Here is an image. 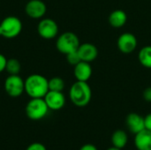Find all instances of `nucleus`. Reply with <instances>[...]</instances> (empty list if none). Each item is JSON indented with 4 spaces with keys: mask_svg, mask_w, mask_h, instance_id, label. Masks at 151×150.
Returning a JSON list of instances; mask_svg holds the SVG:
<instances>
[{
    "mask_svg": "<svg viewBox=\"0 0 151 150\" xmlns=\"http://www.w3.org/2000/svg\"><path fill=\"white\" fill-rule=\"evenodd\" d=\"M25 92L31 98H43L49 92V80L41 74H31L25 80Z\"/></svg>",
    "mask_w": 151,
    "mask_h": 150,
    "instance_id": "obj_1",
    "label": "nucleus"
},
{
    "mask_svg": "<svg viewBox=\"0 0 151 150\" xmlns=\"http://www.w3.org/2000/svg\"><path fill=\"white\" fill-rule=\"evenodd\" d=\"M69 97L71 102L77 107L87 106L92 98V90L87 81L74 82L69 90Z\"/></svg>",
    "mask_w": 151,
    "mask_h": 150,
    "instance_id": "obj_2",
    "label": "nucleus"
},
{
    "mask_svg": "<svg viewBox=\"0 0 151 150\" xmlns=\"http://www.w3.org/2000/svg\"><path fill=\"white\" fill-rule=\"evenodd\" d=\"M81 42L79 37L73 32H65L61 34L56 42L57 50L65 55L76 51Z\"/></svg>",
    "mask_w": 151,
    "mask_h": 150,
    "instance_id": "obj_3",
    "label": "nucleus"
},
{
    "mask_svg": "<svg viewBox=\"0 0 151 150\" xmlns=\"http://www.w3.org/2000/svg\"><path fill=\"white\" fill-rule=\"evenodd\" d=\"M22 30L21 20L15 16H8L4 18L0 24V36L6 39L17 37Z\"/></svg>",
    "mask_w": 151,
    "mask_h": 150,
    "instance_id": "obj_4",
    "label": "nucleus"
},
{
    "mask_svg": "<svg viewBox=\"0 0 151 150\" xmlns=\"http://www.w3.org/2000/svg\"><path fill=\"white\" fill-rule=\"evenodd\" d=\"M49 110L43 98H31L25 109L27 118L35 121L42 119L48 114Z\"/></svg>",
    "mask_w": 151,
    "mask_h": 150,
    "instance_id": "obj_5",
    "label": "nucleus"
},
{
    "mask_svg": "<svg viewBox=\"0 0 151 150\" xmlns=\"http://www.w3.org/2000/svg\"><path fill=\"white\" fill-rule=\"evenodd\" d=\"M4 90L11 97H19L25 91V80L17 75H9L4 80Z\"/></svg>",
    "mask_w": 151,
    "mask_h": 150,
    "instance_id": "obj_6",
    "label": "nucleus"
},
{
    "mask_svg": "<svg viewBox=\"0 0 151 150\" xmlns=\"http://www.w3.org/2000/svg\"><path fill=\"white\" fill-rule=\"evenodd\" d=\"M38 34L45 40L54 39L58 34V26L52 19H42L37 25Z\"/></svg>",
    "mask_w": 151,
    "mask_h": 150,
    "instance_id": "obj_7",
    "label": "nucleus"
},
{
    "mask_svg": "<svg viewBox=\"0 0 151 150\" xmlns=\"http://www.w3.org/2000/svg\"><path fill=\"white\" fill-rule=\"evenodd\" d=\"M138 45L137 38L132 33H123L119 35L117 42L118 49L124 54L133 53Z\"/></svg>",
    "mask_w": 151,
    "mask_h": 150,
    "instance_id": "obj_8",
    "label": "nucleus"
},
{
    "mask_svg": "<svg viewBox=\"0 0 151 150\" xmlns=\"http://www.w3.org/2000/svg\"><path fill=\"white\" fill-rule=\"evenodd\" d=\"M47 11V6L42 0H30L25 6L26 14L32 19H42Z\"/></svg>",
    "mask_w": 151,
    "mask_h": 150,
    "instance_id": "obj_9",
    "label": "nucleus"
},
{
    "mask_svg": "<svg viewBox=\"0 0 151 150\" xmlns=\"http://www.w3.org/2000/svg\"><path fill=\"white\" fill-rule=\"evenodd\" d=\"M43 99L49 109L51 111H59L65 104V97L64 94L58 91L49 90Z\"/></svg>",
    "mask_w": 151,
    "mask_h": 150,
    "instance_id": "obj_10",
    "label": "nucleus"
},
{
    "mask_svg": "<svg viewBox=\"0 0 151 150\" xmlns=\"http://www.w3.org/2000/svg\"><path fill=\"white\" fill-rule=\"evenodd\" d=\"M77 51L79 53L81 61H85L88 63L94 61L98 56V50L96 46H95L93 43L90 42H84L80 44Z\"/></svg>",
    "mask_w": 151,
    "mask_h": 150,
    "instance_id": "obj_11",
    "label": "nucleus"
},
{
    "mask_svg": "<svg viewBox=\"0 0 151 150\" xmlns=\"http://www.w3.org/2000/svg\"><path fill=\"white\" fill-rule=\"evenodd\" d=\"M126 124L128 130L134 135L145 129L144 118L134 112L127 115L126 119Z\"/></svg>",
    "mask_w": 151,
    "mask_h": 150,
    "instance_id": "obj_12",
    "label": "nucleus"
},
{
    "mask_svg": "<svg viewBox=\"0 0 151 150\" xmlns=\"http://www.w3.org/2000/svg\"><path fill=\"white\" fill-rule=\"evenodd\" d=\"M73 74L76 80L79 81H88L92 76V67L88 62L81 61L76 65L73 66Z\"/></svg>",
    "mask_w": 151,
    "mask_h": 150,
    "instance_id": "obj_13",
    "label": "nucleus"
},
{
    "mask_svg": "<svg viewBox=\"0 0 151 150\" xmlns=\"http://www.w3.org/2000/svg\"><path fill=\"white\" fill-rule=\"evenodd\" d=\"M134 146L137 150H151V132L142 130L134 135Z\"/></svg>",
    "mask_w": 151,
    "mask_h": 150,
    "instance_id": "obj_14",
    "label": "nucleus"
},
{
    "mask_svg": "<svg viewBox=\"0 0 151 150\" xmlns=\"http://www.w3.org/2000/svg\"><path fill=\"white\" fill-rule=\"evenodd\" d=\"M109 23L112 27L115 28H120L124 27L127 21V13L120 9L113 11L109 15Z\"/></svg>",
    "mask_w": 151,
    "mask_h": 150,
    "instance_id": "obj_15",
    "label": "nucleus"
},
{
    "mask_svg": "<svg viewBox=\"0 0 151 150\" xmlns=\"http://www.w3.org/2000/svg\"><path fill=\"white\" fill-rule=\"evenodd\" d=\"M128 142V135L123 130H116L111 135V144L112 147H115L119 149H123Z\"/></svg>",
    "mask_w": 151,
    "mask_h": 150,
    "instance_id": "obj_16",
    "label": "nucleus"
},
{
    "mask_svg": "<svg viewBox=\"0 0 151 150\" xmlns=\"http://www.w3.org/2000/svg\"><path fill=\"white\" fill-rule=\"evenodd\" d=\"M138 59L143 67L151 69V45L144 46L140 50L138 53Z\"/></svg>",
    "mask_w": 151,
    "mask_h": 150,
    "instance_id": "obj_17",
    "label": "nucleus"
},
{
    "mask_svg": "<svg viewBox=\"0 0 151 150\" xmlns=\"http://www.w3.org/2000/svg\"><path fill=\"white\" fill-rule=\"evenodd\" d=\"M5 70L9 73V75H17L19 73L21 70L20 62L16 58H10L7 59Z\"/></svg>",
    "mask_w": 151,
    "mask_h": 150,
    "instance_id": "obj_18",
    "label": "nucleus"
},
{
    "mask_svg": "<svg viewBox=\"0 0 151 150\" xmlns=\"http://www.w3.org/2000/svg\"><path fill=\"white\" fill-rule=\"evenodd\" d=\"M65 88V81L60 77H53L49 80V90L62 92Z\"/></svg>",
    "mask_w": 151,
    "mask_h": 150,
    "instance_id": "obj_19",
    "label": "nucleus"
},
{
    "mask_svg": "<svg viewBox=\"0 0 151 150\" xmlns=\"http://www.w3.org/2000/svg\"><path fill=\"white\" fill-rule=\"evenodd\" d=\"M65 56H66V60H67V62H68L71 65H73V66L76 65L78 63H80V62L81 61V57H80L79 53H78L77 50H76V51H73V52H71V53H69V54H67V55H65Z\"/></svg>",
    "mask_w": 151,
    "mask_h": 150,
    "instance_id": "obj_20",
    "label": "nucleus"
},
{
    "mask_svg": "<svg viewBox=\"0 0 151 150\" xmlns=\"http://www.w3.org/2000/svg\"><path fill=\"white\" fill-rule=\"evenodd\" d=\"M26 150H47V149L43 144L39 142H35L30 144Z\"/></svg>",
    "mask_w": 151,
    "mask_h": 150,
    "instance_id": "obj_21",
    "label": "nucleus"
},
{
    "mask_svg": "<svg viewBox=\"0 0 151 150\" xmlns=\"http://www.w3.org/2000/svg\"><path fill=\"white\" fill-rule=\"evenodd\" d=\"M142 96H143V99H144L146 102L151 103V87L147 88L143 91Z\"/></svg>",
    "mask_w": 151,
    "mask_h": 150,
    "instance_id": "obj_22",
    "label": "nucleus"
},
{
    "mask_svg": "<svg viewBox=\"0 0 151 150\" xmlns=\"http://www.w3.org/2000/svg\"><path fill=\"white\" fill-rule=\"evenodd\" d=\"M6 63H7V59H6V57H5L3 54H1V53H0V73L5 70Z\"/></svg>",
    "mask_w": 151,
    "mask_h": 150,
    "instance_id": "obj_23",
    "label": "nucleus"
},
{
    "mask_svg": "<svg viewBox=\"0 0 151 150\" xmlns=\"http://www.w3.org/2000/svg\"><path fill=\"white\" fill-rule=\"evenodd\" d=\"M144 126L146 130H149L151 132V113H149L144 118Z\"/></svg>",
    "mask_w": 151,
    "mask_h": 150,
    "instance_id": "obj_24",
    "label": "nucleus"
},
{
    "mask_svg": "<svg viewBox=\"0 0 151 150\" xmlns=\"http://www.w3.org/2000/svg\"><path fill=\"white\" fill-rule=\"evenodd\" d=\"M80 150H98L97 148L94 145V144H90V143H88V144H85L83 145Z\"/></svg>",
    "mask_w": 151,
    "mask_h": 150,
    "instance_id": "obj_25",
    "label": "nucleus"
},
{
    "mask_svg": "<svg viewBox=\"0 0 151 150\" xmlns=\"http://www.w3.org/2000/svg\"><path fill=\"white\" fill-rule=\"evenodd\" d=\"M106 150H122V149H117V148H115V147H111V148H109L108 149H106Z\"/></svg>",
    "mask_w": 151,
    "mask_h": 150,
    "instance_id": "obj_26",
    "label": "nucleus"
}]
</instances>
